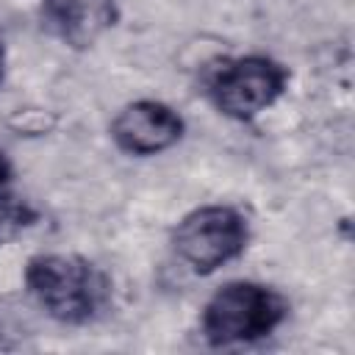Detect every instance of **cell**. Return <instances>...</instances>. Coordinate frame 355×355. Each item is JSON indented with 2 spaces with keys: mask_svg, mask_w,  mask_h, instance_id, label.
<instances>
[{
  "mask_svg": "<svg viewBox=\"0 0 355 355\" xmlns=\"http://www.w3.org/2000/svg\"><path fill=\"white\" fill-rule=\"evenodd\" d=\"M25 283L36 302L64 324H86L108 302L105 275L80 255H36L28 261Z\"/></svg>",
  "mask_w": 355,
  "mask_h": 355,
  "instance_id": "1",
  "label": "cell"
},
{
  "mask_svg": "<svg viewBox=\"0 0 355 355\" xmlns=\"http://www.w3.org/2000/svg\"><path fill=\"white\" fill-rule=\"evenodd\" d=\"M283 316H286V302L277 291L261 283L236 280L222 286L208 300L202 313V333L216 347L255 341L272 333Z\"/></svg>",
  "mask_w": 355,
  "mask_h": 355,
  "instance_id": "2",
  "label": "cell"
},
{
  "mask_svg": "<svg viewBox=\"0 0 355 355\" xmlns=\"http://www.w3.org/2000/svg\"><path fill=\"white\" fill-rule=\"evenodd\" d=\"M172 244L194 272L211 275L244 250L247 219L230 205H202L180 219Z\"/></svg>",
  "mask_w": 355,
  "mask_h": 355,
  "instance_id": "3",
  "label": "cell"
},
{
  "mask_svg": "<svg viewBox=\"0 0 355 355\" xmlns=\"http://www.w3.org/2000/svg\"><path fill=\"white\" fill-rule=\"evenodd\" d=\"M286 86V69L263 55H244L225 64L211 80L216 108L230 119H252L266 111Z\"/></svg>",
  "mask_w": 355,
  "mask_h": 355,
  "instance_id": "4",
  "label": "cell"
},
{
  "mask_svg": "<svg viewBox=\"0 0 355 355\" xmlns=\"http://www.w3.org/2000/svg\"><path fill=\"white\" fill-rule=\"evenodd\" d=\"M111 136L116 147L130 155H155L183 136V119L166 103L136 100L116 114Z\"/></svg>",
  "mask_w": 355,
  "mask_h": 355,
  "instance_id": "5",
  "label": "cell"
},
{
  "mask_svg": "<svg viewBox=\"0 0 355 355\" xmlns=\"http://www.w3.org/2000/svg\"><path fill=\"white\" fill-rule=\"evenodd\" d=\"M42 19L69 47H89L116 22V6L114 0H44Z\"/></svg>",
  "mask_w": 355,
  "mask_h": 355,
  "instance_id": "6",
  "label": "cell"
},
{
  "mask_svg": "<svg viewBox=\"0 0 355 355\" xmlns=\"http://www.w3.org/2000/svg\"><path fill=\"white\" fill-rule=\"evenodd\" d=\"M36 219V214L28 205H17V202H3L0 205V244L14 239L19 230H25L31 222Z\"/></svg>",
  "mask_w": 355,
  "mask_h": 355,
  "instance_id": "7",
  "label": "cell"
},
{
  "mask_svg": "<svg viewBox=\"0 0 355 355\" xmlns=\"http://www.w3.org/2000/svg\"><path fill=\"white\" fill-rule=\"evenodd\" d=\"M8 178H11V166H8V161H6V155L0 153V189L8 183Z\"/></svg>",
  "mask_w": 355,
  "mask_h": 355,
  "instance_id": "8",
  "label": "cell"
},
{
  "mask_svg": "<svg viewBox=\"0 0 355 355\" xmlns=\"http://www.w3.org/2000/svg\"><path fill=\"white\" fill-rule=\"evenodd\" d=\"M3 61H6V53H3V42H0V80H3Z\"/></svg>",
  "mask_w": 355,
  "mask_h": 355,
  "instance_id": "9",
  "label": "cell"
}]
</instances>
